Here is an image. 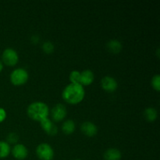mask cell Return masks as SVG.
I'll use <instances>...</instances> for the list:
<instances>
[{
    "mask_svg": "<svg viewBox=\"0 0 160 160\" xmlns=\"http://www.w3.org/2000/svg\"><path fill=\"white\" fill-rule=\"evenodd\" d=\"M85 96V91L81 84H72L67 86L63 89L62 97L66 102L70 105H77L81 102Z\"/></svg>",
    "mask_w": 160,
    "mask_h": 160,
    "instance_id": "1",
    "label": "cell"
},
{
    "mask_svg": "<svg viewBox=\"0 0 160 160\" xmlns=\"http://www.w3.org/2000/svg\"><path fill=\"white\" fill-rule=\"evenodd\" d=\"M28 116L33 120L41 122L47 118L49 114V109L45 103L42 102H35L31 103L27 109Z\"/></svg>",
    "mask_w": 160,
    "mask_h": 160,
    "instance_id": "2",
    "label": "cell"
},
{
    "mask_svg": "<svg viewBox=\"0 0 160 160\" xmlns=\"http://www.w3.org/2000/svg\"><path fill=\"white\" fill-rule=\"evenodd\" d=\"M29 78L28 71L23 68L14 70L10 74V81L13 85L20 86L24 84Z\"/></svg>",
    "mask_w": 160,
    "mask_h": 160,
    "instance_id": "3",
    "label": "cell"
},
{
    "mask_svg": "<svg viewBox=\"0 0 160 160\" xmlns=\"http://www.w3.org/2000/svg\"><path fill=\"white\" fill-rule=\"evenodd\" d=\"M36 155L41 160H52L54 158V150L48 144L42 143L36 148Z\"/></svg>",
    "mask_w": 160,
    "mask_h": 160,
    "instance_id": "4",
    "label": "cell"
},
{
    "mask_svg": "<svg viewBox=\"0 0 160 160\" xmlns=\"http://www.w3.org/2000/svg\"><path fill=\"white\" fill-rule=\"evenodd\" d=\"M2 63L6 64L9 67H13L17 65L19 61V56L17 52L13 48H8L3 51L2 55Z\"/></svg>",
    "mask_w": 160,
    "mask_h": 160,
    "instance_id": "5",
    "label": "cell"
},
{
    "mask_svg": "<svg viewBox=\"0 0 160 160\" xmlns=\"http://www.w3.org/2000/svg\"><path fill=\"white\" fill-rule=\"evenodd\" d=\"M67 110L65 106L62 104H56L51 110L52 119L55 122H60L67 117Z\"/></svg>",
    "mask_w": 160,
    "mask_h": 160,
    "instance_id": "6",
    "label": "cell"
},
{
    "mask_svg": "<svg viewBox=\"0 0 160 160\" xmlns=\"http://www.w3.org/2000/svg\"><path fill=\"white\" fill-rule=\"evenodd\" d=\"M101 86L103 90L107 92H115L118 87V84L116 79L109 76H106L101 80Z\"/></svg>",
    "mask_w": 160,
    "mask_h": 160,
    "instance_id": "7",
    "label": "cell"
},
{
    "mask_svg": "<svg viewBox=\"0 0 160 160\" xmlns=\"http://www.w3.org/2000/svg\"><path fill=\"white\" fill-rule=\"evenodd\" d=\"M12 156L18 160H23L28 157V148L22 144H16L11 149Z\"/></svg>",
    "mask_w": 160,
    "mask_h": 160,
    "instance_id": "8",
    "label": "cell"
},
{
    "mask_svg": "<svg viewBox=\"0 0 160 160\" xmlns=\"http://www.w3.org/2000/svg\"><path fill=\"white\" fill-rule=\"evenodd\" d=\"M81 132L88 137H94L98 133V128H97L96 125L89 121L84 122L81 124Z\"/></svg>",
    "mask_w": 160,
    "mask_h": 160,
    "instance_id": "9",
    "label": "cell"
},
{
    "mask_svg": "<svg viewBox=\"0 0 160 160\" xmlns=\"http://www.w3.org/2000/svg\"><path fill=\"white\" fill-rule=\"evenodd\" d=\"M41 127H42V129L45 131V133H47L49 135L53 136L56 135L58 132V128L54 123H52L51 120L47 117V118L44 119L42 121L40 122Z\"/></svg>",
    "mask_w": 160,
    "mask_h": 160,
    "instance_id": "10",
    "label": "cell"
},
{
    "mask_svg": "<svg viewBox=\"0 0 160 160\" xmlns=\"http://www.w3.org/2000/svg\"><path fill=\"white\" fill-rule=\"evenodd\" d=\"M94 79H95V76L92 70H83L80 74V84L82 86H88L93 83Z\"/></svg>",
    "mask_w": 160,
    "mask_h": 160,
    "instance_id": "11",
    "label": "cell"
},
{
    "mask_svg": "<svg viewBox=\"0 0 160 160\" xmlns=\"http://www.w3.org/2000/svg\"><path fill=\"white\" fill-rule=\"evenodd\" d=\"M122 154L120 151L115 148H108L103 154L105 160H120Z\"/></svg>",
    "mask_w": 160,
    "mask_h": 160,
    "instance_id": "12",
    "label": "cell"
},
{
    "mask_svg": "<svg viewBox=\"0 0 160 160\" xmlns=\"http://www.w3.org/2000/svg\"><path fill=\"white\" fill-rule=\"evenodd\" d=\"M106 46H107V49L110 52L114 53V54H117V53L120 52L122 48H123L121 42L118 40H116V39H112V40L108 42Z\"/></svg>",
    "mask_w": 160,
    "mask_h": 160,
    "instance_id": "13",
    "label": "cell"
},
{
    "mask_svg": "<svg viewBox=\"0 0 160 160\" xmlns=\"http://www.w3.org/2000/svg\"><path fill=\"white\" fill-rule=\"evenodd\" d=\"M76 129L75 123L71 120H68L64 122L62 125V131L65 134H73Z\"/></svg>",
    "mask_w": 160,
    "mask_h": 160,
    "instance_id": "14",
    "label": "cell"
},
{
    "mask_svg": "<svg viewBox=\"0 0 160 160\" xmlns=\"http://www.w3.org/2000/svg\"><path fill=\"white\" fill-rule=\"evenodd\" d=\"M144 117L146 119V120L149 122H153L157 119L158 112L156 109L152 107L147 108L144 112Z\"/></svg>",
    "mask_w": 160,
    "mask_h": 160,
    "instance_id": "15",
    "label": "cell"
},
{
    "mask_svg": "<svg viewBox=\"0 0 160 160\" xmlns=\"http://www.w3.org/2000/svg\"><path fill=\"white\" fill-rule=\"evenodd\" d=\"M11 148L10 145L6 142H0V159L6 158L10 154Z\"/></svg>",
    "mask_w": 160,
    "mask_h": 160,
    "instance_id": "16",
    "label": "cell"
},
{
    "mask_svg": "<svg viewBox=\"0 0 160 160\" xmlns=\"http://www.w3.org/2000/svg\"><path fill=\"white\" fill-rule=\"evenodd\" d=\"M80 74L81 72L78 70H73L70 73V81L72 84H80Z\"/></svg>",
    "mask_w": 160,
    "mask_h": 160,
    "instance_id": "17",
    "label": "cell"
},
{
    "mask_svg": "<svg viewBox=\"0 0 160 160\" xmlns=\"http://www.w3.org/2000/svg\"><path fill=\"white\" fill-rule=\"evenodd\" d=\"M42 49L47 54H50V53L53 52L54 51V45L52 42H49V41H46L42 44Z\"/></svg>",
    "mask_w": 160,
    "mask_h": 160,
    "instance_id": "18",
    "label": "cell"
},
{
    "mask_svg": "<svg viewBox=\"0 0 160 160\" xmlns=\"http://www.w3.org/2000/svg\"><path fill=\"white\" fill-rule=\"evenodd\" d=\"M152 86L153 88L155 89L157 92H159L160 91V76L159 74L155 75L152 78L151 81Z\"/></svg>",
    "mask_w": 160,
    "mask_h": 160,
    "instance_id": "19",
    "label": "cell"
},
{
    "mask_svg": "<svg viewBox=\"0 0 160 160\" xmlns=\"http://www.w3.org/2000/svg\"><path fill=\"white\" fill-rule=\"evenodd\" d=\"M6 139H7V143L9 145V144H17L19 140V138L16 133H10L8 134Z\"/></svg>",
    "mask_w": 160,
    "mask_h": 160,
    "instance_id": "20",
    "label": "cell"
},
{
    "mask_svg": "<svg viewBox=\"0 0 160 160\" xmlns=\"http://www.w3.org/2000/svg\"><path fill=\"white\" fill-rule=\"evenodd\" d=\"M6 112L4 109L0 108V123H2L6 118Z\"/></svg>",
    "mask_w": 160,
    "mask_h": 160,
    "instance_id": "21",
    "label": "cell"
},
{
    "mask_svg": "<svg viewBox=\"0 0 160 160\" xmlns=\"http://www.w3.org/2000/svg\"><path fill=\"white\" fill-rule=\"evenodd\" d=\"M39 40H40V38H39V37L38 35H33L31 38V42H32L33 44H38Z\"/></svg>",
    "mask_w": 160,
    "mask_h": 160,
    "instance_id": "22",
    "label": "cell"
},
{
    "mask_svg": "<svg viewBox=\"0 0 160 160\" xmlns=\"http://www.w3.org/2000/svg\"><path fill=\"white\" fill-rule=\"evenodd\" d=\"M2 69H3V63H2V61L0 60V73H1V72H2Z\"/></svg>",
    "mask_w": 160,
    "mask_h": 160,
    "instance_id": "23",
    "label": "cell"
},
{
    "mask_svg": "<svg viewBox=\"0 0 160 160\" xmlns=\"http://www.w3.org/2000/svg\"><path fill=\"white\" fill-rule=\"evenodd\" d=\"M75 160H81V159H75Z\"/></svg>",
    "mask_w": 160,
    "mask_h": 160,
    "instance_id": "24",
    "label": "cell"
}]
</instances>
